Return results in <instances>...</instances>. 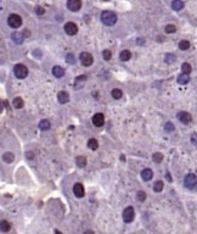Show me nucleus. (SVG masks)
<instances>
[{
  "instance_id": "f257e3e1",
  "label": "nucleus",
  "mask_w": 197,
  "mask_h": 234,
  "mask_svg": "<svg viewBox=\"0 0 197 234\" xmlns=\"http://www.w3.org/2000/svg\"><path fill=\"white\" fill-rule=\"evenodd\" d=\"M101 21L106 26H113L117 22V15L112 11H103L101 12Z\"/></svg>"
},
{
  "instance_id": "f03ea898",
  "label": "nucleus",
  "mask_w": 197,
  "mask_h": 234,
  "mask_svg": "<svg viewBox=\"0 0 197 234\" xmlns=\"http://www.w3.org/2000/svg\"><path fill=\"white\" fill-rule=\"evenodd\" d=\"M13 75L18 79H24L28 76V68L24 65H22V63H17L13 67Z\"/></svg>"
},
{
  "instance_id": "7ed1b4c3",
  "label": "nucleus",
  "mask_w": 197,
  "mask_h": 234,
  "mask_svg": "<svg viewBox=\"0 0 197 234\" xmlns=\"http://www.w3.org/2000/svg\"><path fill=\"white\" fill-rule=\"evenodd\" d=\"M7 25H9L11 28H18L22 25V18L21 16L17 14H11L9 17H7Z\"/></svg>"
},
{
  "instance_id": "20e7f679",
  "label": "nucleus",
  "mask_w": 197,
  "mask_h": 234,
  "mask_svg": "<svg viewBox=\"0 0 197 234\" xmlns=\"http://www.w3.org/2000/svg\"><path fill=\"white\" fill-rule=\"evenodd\" d=\"M134 217H135V212H134V207L133 206H128L124 208L123 211V221L125 223H130L134 221Z\"/></svg>"
},
{
  "instance_id": "39448f33",
  "label": "nucleus",
  "mask_w": 197,
  "mask_h": 234,
  "mask_svg": "<svg viewBox=\"0 0 197 234\" xmlns=\"http://www.w3.org/2000/svg\"><path fill=\"white\" fill-rule=\"evenodd\" d=\"M79 60H80V62H81V65L83 66H91L93 65V62H94V58H93V55L90 54V53H86V51H84V53H81L80 55H79Z\"/></svg>"
},
{
  "instance_id": "423d86ee",
  "label": "nucleus",
  "mask_w": 197,
  "mask_h": 234,
  "mask_svg": "<svg viewBox=\"0 0 197 234\" xmlns=\"http://www.w3.org/2000/svg\"><path fill=\"white\" fill-rule=\"evenodd\" d=\"M81 7V1L80 0H68L67 1V9L72 12H77L80 10Z\"/></svg>"
},
{
  "instance_id": "0eeeda50",
  "label": "nucleus",
  "mask_w": 197,
  "mask_h": 234,
  "mask_svg": "<svg viewBox=\"0 0 197 234\" xmlns=\"http://www.w3.org/2000/svg\"><path fill=\"white\" fill-rule=\"evenodd\" d=\"M184 183L186 185V188H195L197 185V177L195 174H187L184 179Z\"/></svg>"
},
{
  "instance_id": "6e6552de",
  "label": "nucleus",
  "mask_w": 197,
  "mask_h": 234,
  "mask_svg": "<svg viewBox=\"0 0 197 234\" xmlns=\"http://www.w3.org/2000/svg\"><path fill=\"white\" fill-rule=\"evenodd\" d=\"M176 117H178V119L180 121V122L184 123V124H188L191 122V119H192V116L186 111H180Z\"/></svg>"
},
{
  "instance_id": "1a4fd4ad",
  "label": "nucleus",
  "mask_w": 197,
  "mask_h": 234,
  "mask_svg": "<svg viewBox=\"0 0 197 234\" xmlns=\"http://www.w3.org/2000/svg\"><path fill=\"white\" fill-rule=\"evenodd\" d=\"M64 32L67 33L68 36H74V34H77V32H78V27L76 26V23H73V22H67L64 25Z\"/></svg>"
},
{
  "instance_id": "9d476101",
  "label": "nucleus",
  "mask_w": 197,
  "mask_h": 234,
  "mask_svg": "<svg viewBox=\"0 0 197 234\" xmlns=\"http://www.w3.org/2000/svg\"><path fill=\"white\" fill-rule=\"evenodd\" d=\"M73 193H74V195L77 198H83L84 194H85L83 184H81V183H76L74 185H73Z\"/></svg>"
},
{
  "instance_id": "9b49d317",
  "label": "nucleus",
  "mask_w": 197,
  "mask_h": 234,
  "mask_svg": "<svg viewBox=\"0 0 197 234\" xmlns=\"http://www.w3.org/2000/svg\"><path fill=\"white\" fill-rule=\"evenodd\" d=\"M103 123H105V116L102 114L98 112V114H95L93 116V124L95 127H102Z\"/></svg>"
},
{
  "instance_id": "f8f14e48",
  "label": "nucleus",
  "mask_w": 197,
  "mask_h": 234,
  "mask_svg": "<svg viewBox=\"0 0 197 234\" xmlns=\"http://www.w3.org/2000/svg\"><path fill=\"white\" fill-rule=\"evenodd\" d=\"M152 177H153V172L151 171L150 168H145V169H142V171H141V178H142L145 182L151 181Z\"/></svg>"
},
{
  "instance_id": "ddd939ff",
  "label": "nucleus",
  "mask_w": 197,
  "mask_h": 234,
  "mask_svg": "<svg viewBox=\"0 0 197 234\" xmlns=\"http://www.w3.org/2000/svg\"><path fill=\"white\" fill-rule=\"evenodd\" d=\"M11 38H12V40L16 44H22L23 40H24L23 33H20V32H13V33L11 34Z\"/></svg>"
},
{
  "instance_id": "4468645a",
  "label": "nucleus",
  "mask_w": 197,
  "mask_h": 234,
  "mask_svg": "<svg viewBox=\"0 0 197 234\" xmlns=\"http://www.w3.org/2000/svg\"><path fill=\"white\" fill-rule=\"evenodd\" d=\"M57 100H59L60 104H66L68 102L69 100V94L67 92H60L59 94H57Z\"/></svg>"
},
{
  "instance_id": "2eb2a0df",
  "label": "nucleus",
  "mask_w": 197,
  "mask_h": 234,
  "mask_svg": "<svg viewBox=\"0 0 197 234\" xmlns=\"http://www.w3.org/2000/svg\"><path fill=\"white\" fill-rule=\"evenodd\" d=\"M178 83L179 84H187L188 82H190V76H188L187 73H183V72H181V73H180L179 76H178Z\"/></svg>"
},
{
  "instance_id": "dca6fc26",
  "label": "nucleus",
  "mask_w": 197,
  "mask_h": 234,
  "mask_svg": "<svg viewBox=\"0 0 197 234\" xmlns=\"http://www.w3.org/2000/svg\"><path fill=\"white\" fill-rule=\"evenodd\" d=\"M52 75L56 78H61L64 76V68H62L61 66H54L52 67Z\"/></svg>"
},
{
  "instance_id": "f3484780",
  "label": "nucleus",
  "mask_w": 197,
  "mask_h": 234,
  "mask_svg": "<svg viewBox=\"0 0 197 234\" xmlns=\"http://www.w3.org/2000/svg\"><path fill=\"white\" fill-rule=\"evenodd\" d=\"M184 7V3L181 0H173V3H171V9L175 10V11H180Z\"/></svg>"
},
{
  "instance_id": "a211bd4d",
  "label": "nucleus",
  "mask_w": 197,
  "mask_h": 234,
  "mask_svg": "<svg viewBox=\"0 0 197 234\" xmlns=\"http://www.w3.org/2000/svg\"><path fill=\"white\" fill-rule=\"evenodd\" d=\"M39 129H42V131H47V129H50V122H49L47 119H42L39 122Z\"/></svg>"
},
{
  "instance_id": "6ab92c4d",
  "label": "nucleus",
  "mask_w": 197,
  "mask_h": 234,
  "mask_svg": "<svg viewBox=\"0 0 197 234\" xmlns=\"http://www.w3.org/2000/svg\"><path fill=\"white\" fill-rule=\"evenodd\" d=\"M119 58H120L122 61H128V60L131 59V53L129 50H123L119 55Z\"/></svg>"
},
{
  "instance_id": "aec40b11",
  "label": "nucleus",
  "mask_w": 197,
  "mask_h": 234,
  "mask_svg": "<svg viewBox=\"0 0 197 234\" xmlns=\"http://www.w3.org/2000/svg\"><path fill=\"white\" fill-rule=\"evenodd\" d=\"M3 160L7 164H11L12 161L15 160V156H13L12 152H5V154L3 155Z\"/></svg>"
},
{
  "instance_id": "412c9836",
  "label": "nucleus",
  "mask_w": 197,
  "mask_h": 234,
  "mask_svg": "<svg viewBox=\"0 0 197 234\" xmlns=\"http://www.w3.org/2000/svg\"><path fill=\"white\" fill-rule=\"evenodd\" d=\"M0 228H1V232L3 233H7L10 229H11V225H10V223L7 222V221H1V224H0Z\"/></svg>"
},
{
  "instance_id": "4be33fe9",
  "label": "nucleus",
  "mask_w": 197,
  "mask_h": 234,
  "mask_svg": "<svg viewBox=\"0 0 197 234\" xmlns=\"http://www.w3.org/2000/svg\"><path fill=\"white\" fill-rule=\"evenodd\" d=\"M190 42L188 40H181V42L179 43V49L180 50H187V49H190Z\"/></svg>"
},
{
  "instance_id": "5701e85b",
  "label": "nucleus",
  "mask_w": 197,
  "mask_h": 234,
  "mask_svg": "<svg viewBox=\"0 0 197 234\" xmlns=\"http://www.w3.org/2000/svg\"><path fill=\"white\" fill-rule=\"evenodd\" d=\"M76 162H77V165L79 167H85L86 166V159L84 156H77Z\"/></svg>"
},
{
  "instance_id": "b1692460",
  "label": "nucleus",
  "mask_w": 197,
  "mask_h": 234,
  "mask_svg": "<svg viewBox=\"0 0 197 234\" xmlns=\"http://www.w3.org/2000/svg\"><path fill=\"white\" fill-rule=\"evenodd\" d=\"M111 94H112V98H114V99H120L122 96H123V92H122L120 89H118V88L113 89V90L111 92Z\"/></svg>"
},
{
  "instance_id": "393cba45",
  "label": "nucleus",
  "mask_w": 197,
  "mask_h": 234,
  "mask_svg": "<svg viewBox=\"0 0 197 234\" xmlns=\"http://www.w3.org/2000/svg\"><path fill=\"white\" fill-rule=\"evenodd\" d=\"M88 147H89V149H91V150H96L98 148V143H97L96 139H89Z\"/></svg>"
},
{
  "instance_id": "a878e982",
  "label": "nucleus",
  "mask_w": 197,
  "mask_h": 234,
  "mask_svg": "<svg viewBox=\"0 0 197 234\" xmlns=\"http://www.w3.org/2000/svg\"><path fill=\"white\" fill-rule=\"evenodd\" d=\"M191 65L190 63H187V62H184L183 65H181V71H183V73H187V75H190V72H191Z\"/></svg>"
},
{
  "instance_id": "bb28decb",
  "label": "nucleus",
  "mask_w": 197,
  "mask_h": 234,
  "mask_svg": "<svg viewBox=\"0 0 197 234\" xmlns=\"http://www.w3.org/2000/svg\"><path fill=\"white\" fill-rule=\"evenodd\" d=\"M152 160H153V162L159 164V162H162V160H163V155L161 154V152H154L153 156H152Z\"/></svg>"
},
{
  "instance_id": "cd10ccee",
  "label": "nucleus",
  "mask_w": 197,
  "mask_h": 234,
  "mask_svg": "<svg viewBox=\"0 0 197 234\" xmlns=\"http://www.w3.org/2000/svg\"><path fill=\"white\" fill-rule=\"evenodd\" d=\"M13 106L16 109H22L23 107V100H22V98H15L13 99Z\"/></svg>"
},
{
  "instance_id": "c85d7f7f",
  "label": "nucleus",
  "mask_w": 197,
  "mask_h": 234,
  "mask_svg": "<svg viewBox=\"0 0 197 234\" xmlns=\"http://www.w3.org/2000/svg\"><path fill=\"white\" fill-rule=\"evenodd\" d=\"M153 190H154L156 193L162 191V190H163V182H162V181L156 182V183H154V185H153Z\"/></svg>"
},
{
  "instance_id": "c756f323",
  "label": "nucleus",
  "mask_w": 197,
  "mask_h": 234,
  "mask_svg": "<svg viewBox=\"0 0 197 234\" xmlns=\"http://www.w3.org/2000/svg\"><path fill=\"white\" fill-rule=\"evenodd\" d=\"M164 61H166L167 63H173L175 61V55H173V54H166V56H164Z\"/></svg>"
},
{
  "instance_id": "7c9ffc66",
  "label": "nucleus",
  "mask_w": 197,
  "mask_h": 234,
  "mask_svg": "<svg viewBox=\"0 0 197 234\" xmlns=\"http://www.w3.org/2000/svg\"><path fill=\"white\" fill-rule=\"evenodd\" d=\"M164 131H166L167 133H170L174 131V124L171 122H167L166 124H164Z\"/></svg>"
},
{
  "instance_id": "2f4dec72",
  "label": "nucleus",
  "mask_w": 197,
  "mask_h": 234,
  "mask_svg": "<svg viewBox=\"0 0 197 234\" xmlns=\"http://www.w3.org/2000/svg\"><path fill=\"white\" fill-rule=\"evenodd\" d=\"M66 61H67L68 63H71V65H73V63H76L74 55H73V54H67V55H66Z\"/></svg>"
},
{
  "instance_id": "473e14b6",
  "label": "nucleus",
  "mask_w": 197,
  "mask_h": 234,
  "mask_svg": "<svg viewBox=\"0 0 197 234\" xmlns=\"http://www.w3.org/2000/svg\"><path fill=\"white\" fill-rule=\"evenodd\" d=\"M136 198H137V200L139 201H141V203H142V201H145L146 200V193L145 191H137V194H136Z\"/></svg>"
},
{
  "instance_id": "72a5a7b5",
  "label": "nucleus",
  "mask_w": 197,
  "mask_h": 234,
  "mask_svg": "<svg viewBox=\"0 0 197 234\" xmlns=\"http://www.w3.org/2000/svg\"><path fill=\"white\" fill-rule=\"evenodd\" d=\"M102 56H103V59H105L106 61H110L111 58H112V54H111L110 50H105V51L102 53Z\"/></svg>"
},
{
  "instance_id": "f704fd0d",
  "label": "nucleus",
  "mask_w": 197,
  "mask_h": 234,
  "mask_svg": "<svg viewBox=\"0 0 197 234\" xmlns=\"http://www.w3.org/2000/svg\"><path fill=\"white\" fill-rule=\"evenodd\" d=\"M176 31V27L173 26V25H168L166 26V33H174V32Z\"/></svg>"
},
{
  "instance_id": "c9c22d12",
  "label": "nucleus",
  "mask_w": 197,
  "mask_h": 234,
  "mask_svg": "<svg viewBox=\"0 0 197 234\" xmlns=\"http://www.w3.org/2000/svg\"><path fill=\"white\" fill-rule=\"evenodd\" d=\"M35 12H37L38 15H44V14H45V10L43 9L42 6H37V7H35Z\"/></svg>"
},
{
  "instance_id": "e433bc0d",
  "label": "nucleus",
  "mask_w": 197,
  "mask_h": 234,
  "mask_svg": "<svg viewBox=\"0 0 197 234\" xmlns=\"http://www.w3.org/2000/svg\"><path fill=\"white\" fill-rule=\"evenodd\" d=\"M191 143H192L193 145H197V133H193V134L191 135Z\"/></svg>"
},
{
  "instance_id": "4c0bfd02",
  "label": "nucleus",
  "mask_w": 197,
  "mask_h": 234,
  "mask_svg": "<svg viewBox=\"0 0 197 234\" xmlns=\"http://www.w3.org/2000/svg\"><path fill=\"white\" fill-rule=\"evenodd\" d=\"M83 80H86V76H79V77H77V82H83Z\"/></svg>"
},
{
  "instance_id": "58836bf2",
  "label": "nucleus",
  "mask_w": 197,
  "mask_h": 234,
  "mask_svg": "<svg viewBox=\"0 0 197 234\" xmlns=\"http://www.w3.org/2000/svg\"><path fill=\"white\" fill-rule=\"evenodd\" d=\"M29 34H30V33H29V31H27V29H24V31H23V36H24V37H28Z\"/></svg>"
},
{
  "instance_id": "ea45409f",
  "label": "nucleus",
  "mask_w": 197,
  "mask_h": 234,
  "mask_svg": "<svg viewBox=\"0 0 197 234\" xmlns=\"http://www.w3.org/2000/svg\"><path fill=\"white\" fill-rule=\"evenodd\" d=\"M167 179H168L169 182L171 181V178H170V174H169V173H167Z\"/></svg>"
}]
</instances>
